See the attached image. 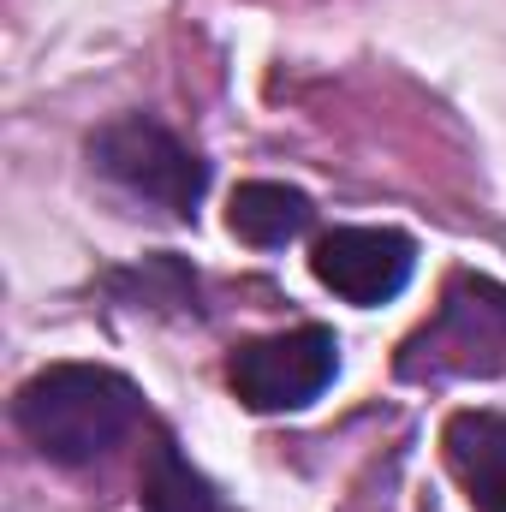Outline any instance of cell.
I'll return each mask as SVG.
<instances>
[{"label":"cell","instance_id":"6da1fadb","mask_svg":"<svg viewBox=\"0 0 506 512\" xmlns=\"http://www.w3.org/2000/svg\"><path fill=\"white\" fill-rule=\"evenodd\" d=\"M12 417L42 459L90 465L137 429L143 393L108 364H48L18 387Z\"/></svg>","mask_w":506,"mask_h":512},{"label":"cell","instance_id":"7a4b0ae2","mask_svg":"<svg viewBox=\"0 0 506 512\" xmlns=\"http://www.w3.org/2000/svg\"><path fill=\"white\" fill-rule=\"evenodd\" d=\"M405 382H459L506 376V286L489 274H453L429 328H417L399 352Z\"/></svg>","mask_w":506,"mask_h":512},{"label":"cell","instance_id":"277c9868","mask_svg":"<svg viewBox=\"0 0 506 512\" xmlns=\"http://www.w3.org/2000/svg\"><path fill=\"white\" fill-rule=\"evenodd\" d=\"M334 370H340V340L304 322L268 340H245L227 364V382L239 393V405L251 411H298L334 382Z\"/></svg>","mask_w":506,"mask_h":512},{"label":"cell","instance_id":"52a82bcc","mask_svg":"<svg viewBox=\"0 0 506 512\" xmlns=\"http://www.w3.org/2000/svg\"><path fill=\"white\" fill-rule=\"evenodd\" d=\"M310 197L304 191H292V185H274V179H251V185H239L233 191V203H227V227L256 245V251H280V245H292L304 227H310Z\"/></svg>","mask_w":506,"mask_h":512},{"label":"cell","instance_id":"3957f363","mask_svg":"<svg viewBox=\"0 0 506 512\" xmlns=\"http://www.w3.org/2000/svg\"><path fill=\"white\" fill-rule=\"evenodd\" d=\"M90 161L102 179H114L120 191L167 209V215H197L203 191H209V167L197 149H185L173 131L149 114H120L90 137Z\"/></svg>","mask_w":506,"mask_h":512},{"label":"cell","instance_id":"8992f818","mask_svg":"<svg viewBox=\"0 0 506 512\" xmlns=\"http://www.w3.org/2000/svg\"><path fill=\"white\" fill-rule=\"evenodd\" d=\"M441 447L471 507L506 512V411H453Z\"/></svg>","mask_w":506,"mask_h":512},{"label":"cell","instance_id":"5b68a950","mask_svg":"<svg viewBox=\"0 0 506 512\" xmlns=\"http://www.w3.org/2000/svg\"><path fill=\"white\" fill-rule=\"evenodd\" d=\"M310 268L334 298H346L358 310H376V304L399 298L411 286L417 245L399 227H334L328 239H316Z\"/></svg>","mask_w":506,"mask_h":512},{"label":"cell","instance_id":"ba28073f","mask_svg":"<svg viewBox=\"0 0 506 512\" xmlns=\"http://www.w3.org/2000/svg\"><path fill=\"white\" fill-rule=\"evenodd\" d=\"M143 512H227V507H221L215 483L185 465L173 435H155V447L143 459Z\"/></svg>","mask_w":506,"mask_h":512}]
</instances>
